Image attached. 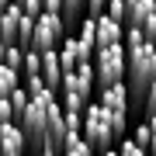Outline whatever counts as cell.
Wrapping results in <instances>:
<instances>
[{
	"label": "cell",
	"mask_w": 156,
	"mask_h": 156,
	"mask_svg": "<svg viewBox=\"0 0 156 156\" xmlns=\"http://www.w3.org/2000/svg\"><path fill=\"white\" fill-rule=\"evenodd\" d=\"M125 73H128V56H125V45H111V49H97L94 52V76H97V90L125 83Z\"/></svg>",
	"instance_id": "obj_1"
},
{
	"label": "cell",
	"mask_w": 156,
	"mask_h": 156,
	"mask_svg": "<svg viewBox=\"0 0 156 156\" xmlns=\"http://www.w3.org/2000/svg\"><path fill=\"white\" fill-rule=\"evenodd\" d=\"M80 135L87 139V146L94 153H104V149H111V146H118L115 132H111V118H108V111L101 104H94V101H90L87 111H83V132Z\"/></svg>",
	"instance_id": "obj_2"
},
{
	"label": "cell",
	"mask_w": 156,
	"mask_h": 156,
	"mask_svg": "<svg viewBox=\"0 0 156 156\" xmlns=\"http://www.w3.org/2000/svg\"><path fill=\"white\" fill-rule=\"evenodd\" d=\"M49 104H42V101H31L28 104V111L21 115V132H24V139H28V149H45L49 146Z\"/></svg>",
	"instance_id": "obj_3"
},
{
	"label": "cell",
	"mask_w": 156,
	"mask_h": 156,
	"mask_svg": "<svg viewBox=\"0 0 156 156\" xmlns=\"http://www.w3.org/2000/svg\"><path fill=\"white\" fill-rule=\"evenodd\" d=\"M62 38H66V24H62L59 14H42V17H35V35H31V49H35V52H52V49H59Z\"/></svg>",
	"instance_id": "obj_4"
},
{
	"label": "cell",
	"mask_w": 156,
	"mask_h": 156,
	"mask_svg": "<svg viewBox=\"0 0 156 156\" xmlns=\"http://www.w3.org/2000/svg\"><path fill=\"white\" fill-rule=\"evenodd\" d=\"M94 87H97V76H94V62H83V66H76L73 73L62 76V90H73V94H80L90 104V97H94Z\"/></svg>",
	"instance_id": "obj_5"
},
{
	"label": "cell",
	"mask_w": 156,
	"mask_h": 156,
	"mask_svg": "<svg viewBox=\"0 0 156 156\" xmlns=\"http://www.w3.org/2000/svg\"><path fill=\"white\" fill-rule=\"evenodd\" d=\"M0 153L4 156H24L28 153V139H24L17 122H4L0 125Z\"/></svg>",
	"instance_id": "obj_6"
},
{
	"label": "cell",
	"mask_w": 156,
	"mask_h": 156,
	"mask_svg": "<svg viewBox=\"0 0 156 156\" xmlns=\"http://www.w3.org/2000/svg\"><path fill=\"white\" fill-rule=\"evenodd\" d=\"M125 38V24L111 21L108 14L97 17V49H111V45H122Z\"/></svg>",
	"instance_id": "obj_7"
},
{
	"label": "cell",
	"mask_w": 156,
	"mask_h": 156,
	"mask_svg": "<svg viewBox=\"0 0 156 156\" xmlns=\"http://www.w3.org/2000/svg\"><path fill=\"white\" fill-rule=\"evenodd\" d=\"M97 104L104 108V111H128V87L115 83V87L97 90Z\"/></svg>",
	"instance_id": "obj_8"
},
{
	"label": "cell",
	"mask_w": 156,
	"mask_h": 156,
	"mask_svg": "<svg viewBox=\"0 0 156 156\" xmlns=\"http://www.w3.org/2000/svg\"><path fill=\"white\" fill-rule=\"evenodd\" d=\"M59 66H62V76L80 66V42H76V35H66V38H62V45H59Z\"/></svg>",
	"instance_id": "obj_9"
},
{
	"label": "cell",
	"mask_w": 156,
	"mask_h": 156,
	"mask_svg": "<svg viewBox=\"0 0 156 156\" xmlns=\"http://www.w3.org/2000/svg\"><path fill=\"white\" fill-rule=\"evenodd\" d=\"M59 156H94V149L87 146V139L80 132H69L66 142H62V149H59Z\"/></svg>",
	"instance_id": "obj_10"
},
{
	"label": "cell",
	"mask_w": 156,
	"mask_h": 156,
	"mask_svg": "<svg viewBox=\"0 0 156 156\" xmlns=\"http://www.w3.org/2000/svg\"><path fill=\"white\" fill-rule=\"evenodd\" d=\"M17 87H21V73L0 62V97H11Z\"/></svg>",
	"instance_id": "obj_11"
},
{
	"label": "cell",
	"mask_w": 156,
	"mask_h": 156,
	"mask_svg": "<svg viewBox=\"0 0 156 156\" xmlns=\"http://www.w3.org/2000/svg\"><path fill=\"white\" fill-rule=\"evenodd\" d=\"M24 76H42V52L24 49V62H21V80Z\"/></svg>",
	"instance_id": "obj_12"
},
{
	"label": "cell",
	"mask_w": 156,
	"mask_h": 156,
	"mask_svg": "<svg viewBox=\"0 0 156 156\" xmlns=\"http://www.w3.org/2000/svg\"><path fill=\"white\" fill-rule=\"evenodd\" d=\"M59 104H62V111H76V115L87 111V101L80 94H73V90H59Z\"/></svg>",
	"instance_id": "obj_13"
},
{
	"label": "cell",
	"mask_w": 156,
	"mask_h": 156,
	"mask_svg": "<svg viewBox=\"0 0 156 156\" xmlns=\"http://www.w3.org/2000/svg\"><path fill=\"white\" fill-rule=\"evenodd\" d=\"M28 104H31L28 90H24V87H17L14 94H11V108H14V122H21V115L28 111Z\"/></svg>",
	"instance_id": "obj_14"
},
{
	"label": "cell",
	"mask_w": 156,
	"mask_h": 156,
	"mask_svg": "<svg viewBox=\"0 0 156 156\" xmlns=\"http://www.w3.org/2000/svg\"><path fill=\"white\" fill-rule=\"evenodd\" d=\"M128 139H132L135 146H142V149H146V156H149V142H153V128L146 125V122H139V125H135Z\"/></svg>",
	"instance_id": "obj_15"
},
{
	"label": "cell",
	"mask_w": 156,
	"mask_h": 156,
	"mask_svg": "<svg viewBox=\"0 0 156 156\" xmlns=\"http://www.w3.org/2000/svg\"><path fill=\"white\" fill-rule=\"evenodd\" d=\"M21 62H24V49L21 45H7V52H4V66H11L21 73Z\"/></svg>",
	"instance_id": "obj_16"
},
{
	"label": "cell",
	"mask_w": 156,
	"mask_h": 156,
	"mask_svg": "<svg viewBox=\"0 0 156 156\" xmlns=\"http://www.w3.org/2000/svg\"><path fill=\"white\" fill-rule=\"evenodd\" d=\"M104 14L111 17V21H118V24H125V21H128V11H125V0H108Z\"/></svg>",
	"instance_id": "obj_17"
},
{
	"label": "cell",
	"mask_w": 156,
	"mask_h": 156,
	"mask_svg": "<svg viewBox=\"0 0 156 156\" xmlns=\"http://www.w3.org/2000/svg\"><path fill=\"white\" fill-rule=\"evenodd\" d=\"M115 149H118V156H146V149H142V146H135L132 139H122Z\"/></svg>",
	"instance_id": "obj_18"
},
{
	"label": "cell",
	"mask_w": 156,
	"mask_h": 156,
	"mask_svg": "<svg viewBox=\"0 0 156 156\" xmlns=\"http://www.w3.org/2000/svg\"><path fill=\"white\" fill-rule=\"evenodd\" d=\"M4 122H14V108H11V97H0V125Z\"/></svg>",
	"instance_id": "obj_19"
},
{
	"label": "cell",
	"mask_w": 156,
	"mask_h": 156,
	"mask_svg": "<svg viewBox=\"0 0 156 156\" xmlns=\"http://www.w3.org/2000/svg\"><path fill=\"white\" fill-rule=\"evenodd\" d=\"M146 115H156V83L149 87V94H146V104H142V118Z\"/></svg>",
	"instance_id": "obj_20"
},
{
	"label": "cell",
	"mask_w": 156,
	"mask_h": 156,
	"mask_svg": "<svg viewBox=\"0 0 156 156\" xmlns=\"http://www.w3.org/2000/svg\"><path fill=\"white\" fill-rule=\"evenodd\" d=\"M108 7V0H87V17H101Z\"/></svg>",
	"instance_id": "obj_21"
},
{
	"label": "cell",
	"mask_w": 156,
	"mask_h": 156,
	"mask_svg": "<svg viewBox=\"0 0 156 156\" xmlns=\"http://www.w3.org/2000/svg\"><path fill=\"white\" fill-rule=\"evenodd\" d=\"M42 11L45 14H62V0H42Z\"/></svg>",
	"instance_id": "obj_22"
},
{
	"label": "cell",
	"mask_w": 156,
	"mask_h": 156,
	"mask_svg": "<svg viewBox=\"0 0 156 156\" xmlns=\"http://www.w3.org/2000/svg\"><path fill=\"white\" fill-rule=\"evenodd\" d=\"M142 122H146V125H149V128H153V132H156V115H146V118H142Z\"/></svg>",
	"instance_id": "obj_23"
},
{
	"label": "cell",
	"mask_w": 156,
	"mask_h": 156,
	"mask_svg": "<svg viewBox=\"0 0 156 156\" xmlns=\"http://www.w3.org/2000/svg\"><path fill=\"white\" fill-rule=\"evenodd\" d=\"M97 156H118V149L111 146V149H104V153H97Z\"/></svg>",
	"instance_id": "obj_24"
},
{
	"label": "cell",
	"mask_w": 156,
	"mask_h": 156,
	"mask_svg": "<svg viewBox=\"0 0 156 156\" xmlns=\"http://www.w3.org/2000/svg\"><path fill=\"white\" fill-rule=\"evenodd\" d=\"M4 52H7V45H4V42H0V62H4Z\"/></svg>",
	"instance_id": "obj_25"
},
{
	"label": "cell",
	"mask_w": 156,
	"mask_h": 156,
	"mask_svg": "<svg viewBox=\"0 0 156 156\" xmlns=\"http://www.w3.org/2000/svg\"><path fill=\"white\" fill-rule=\"evenodd\" d=\"M0 156H4V153H0Z\"/></svg>",
	"instance_id": "obj_26"
},
{
	"label": "cell",
	"mask_w": 156,
	"mask_h": 156,
	"mask_svg": "<svg viewBox=\"0 0 156 156\" xmlns=\"http://www.w3.org/2000/svg\"><path fill=\"white\" fill-rule=\"evenodd\" d=\"M94 156H97V153H94Z\"/></svg>",
	"instance_id": "obj_27"
}]
</instances>
